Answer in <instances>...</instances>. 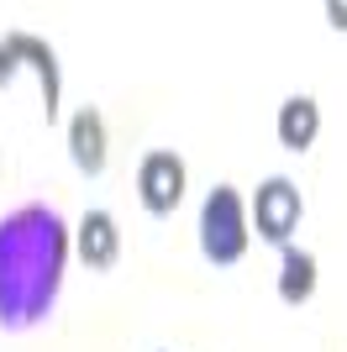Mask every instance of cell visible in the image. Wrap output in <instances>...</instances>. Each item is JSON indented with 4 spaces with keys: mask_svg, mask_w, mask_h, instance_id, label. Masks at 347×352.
<instances>
[{
    "mask_svg": "<svg viewBox=\"0 0 347 352\" xmlns=\"http://www.w3.org/2000/svg\"><path fill=\"white\" fill-rule=\"evenodd\" d=\"M69 158H74V168H79L85 179L105 174V116L95 111V105L74 111V121H69Z\"/></svg>",
    "mask_w": 347,
    "mask_h": 352,
    "instance_id": "7",
    "label": "cell"
},
{
    "mask_svg": "<svg viewBox=\"0 0 347 352\" xmlns=\"http://www.w3.org/2000/svg\"><path fill=\"white\" fill-rule=\"evenodd\" d=\"M16 69H21V63H16L11 53H6V47H0V89H6V85H11V79H16Z\"/></svg>",
    "mask_w": 347,
    "mask_h": 352,
    "instance_id": "10",
    "label": "cell"
},
{
    "mask_svg": "<svg viewBox=\"0 0 347 352\" xmlns=\"http://www.w3.org/2000/svg\"><path fill=\"white\" fill-rule=\"evenodd\" d=\"M284 252V258H279V300H284V305H305V300H311V294H316V252H305V248H295V242H289V248H279Z\"/></svg>",
    "mask_w": 347,
    "mask_h": 352,
    "instance_id": "9",
    "label": "cell"
},
{
    "mask_svg": "<svg viewBox=\"0 0 347 352\" xmlns=\"http://www.w3.org/2000/svg\"><path fill=\"white\" fill-rule=\"evenodd\" d=\"M247 242H253V221H247V206L237 184H216L200 206V252L205 263L231 268L247 258Z\"/></svg>",
    "mask_w": 347,
    "mask_h": 352,
    "instance_id": "2",
    "label": "cell"
},
{
    "mask_svg": "<svg viewBox=\"0 0 347 352\" xmlns=\"http://www.w3.org/2000/svg\"><path fill=\"white\" fill-rule=\"evenodd\" d=\"M274 132H279V147H284V153H311L316 137H321V105L311 100V95H289V100L279 105Z\"/></svg>",
    "mask_w": 347,
    "mask_h": 352,
    "instance_id": "8",
    "label": "cell"
},
{
    "mask_svg": "<svg viewBox=\"0 0 347 352\" xmlns=\"http://www.w3.org/2000/svg\"><path fill=\"white\" fill-rule=\"evenodd\" d=\"M326 21H332L337 32H347V6H342V0H332V6H326Z\"/></svg>",
    "mask_w": 347,
    "mask_h": 352,
    "instance_id": "11",
    "label": "cell"
},
{
    "mask_svg": "<svg viewBox=\"0 0 347 352\" xmlns=\"http://www.w3.org/2000/svg\"><path fill=\"white\" fill-rule=\"evenodd\" d=\"M74 232L63 226L53 206H16L0 216V326L27 331L48 321L63 289Z\"/></svg>",
    "mask_w": 347,
    "mask_h": 352,
    "instance_id": "1",
    "label": "cell"
},
{
    "mask_svg": "<svg viewBox=\"0 0 347 352\" xmlns=\"http://www.w3.org/2000/svg\"><path fill=\"white\" fill-rule=\"evenodd\" d=\"M300 216H305V200H300V190H295V179L274 174V179H263L258 190H253L247 221H253L258 242H269V248H289L295 232H300Z\"/></svg>",
    "mask_w": 347,
    "mask_h": 352,
    "instance_id": "3",
    "label": "cell"
},
{
    "mask_svg": "<svg viewBox=\"0 0 347 352\" xmlns=\"http://www.w3.org/2000/svg\"><path fill=\"white\" fill-rule=\"evenodd\" d=\"M74 252H79L95 274L116 268V258H121V226H116L111 210H85V221L74 226Z\"/></svg>",
    "mask_w": 347,
    "mask_h": 352,
    "instance_id": "6",
    "label": "cell"
},
{
    "mask_svg": "<svg viewBox=\"0 0 347 352\" xmlns=\"http://www.w3.org/2000/svg\"><path fill=\"white\" fill-rule=\"evenodd\" d=\"M185 184H189V168L179 153H143L137 163V200H143L147 216H174L179 200H185Z\"/></svg>",
    "mask_w": 347,
    "mask_h": 352,
    "instance_id": "4",
    "label": "cell"
},
{
    "mask_svg": "<svg viewBox=\"0 0 347 352\" xmlns=\"http://www.w3.org/2000/svg\"><path fill=\"white\" fill-rule=\"evenodd\" d=\"M0 47H6L21 69H32L37 79H43V111H48V121H58V95H63V79H58V53L43 43V37H32V32H6V37H0Z\"/></svg>",
    "mask_w": 347,
    "mask_h": 352,
    "instance_id": "5",
    "label": "cell"
}]
</instances>
